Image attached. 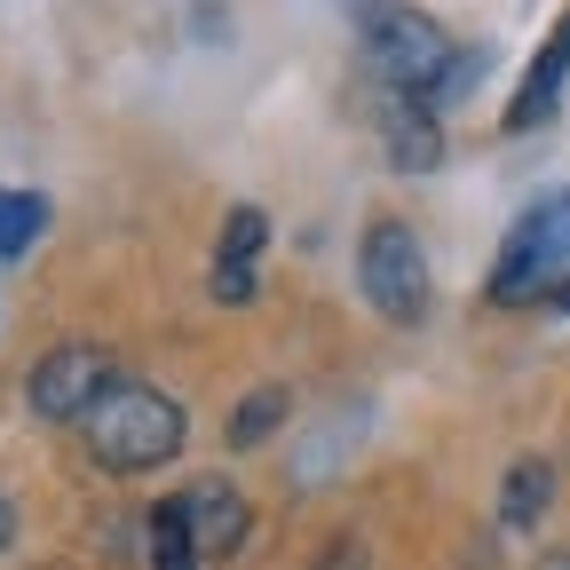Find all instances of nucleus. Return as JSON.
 <instances>
[{
	"label": "nucleus",
	"mask_w": 570,
	"mask_h": 570,
	"mask_svg": "<svg viewBox=\"0 0 570 570\" xmlns=\"http://www.w3.org/2000/svg\"><path fill=\"white\" fill-rule=\"evenodd\" d=\"M547 302H554V309H562V317H570V277H562V285H554V294H547Z\"/></svg>",
	"instance_id": "nucleus-16"
},
{
	"label": "nucleus",
	"mask_w": 570,
	"mask_h": 570,
	"mask_svg": "<svg viewBox=\"0 0 570 570\" xmlns=\"http://www.w3.org/2000/svg\"><path fill=\"white\" fill-rule=\"evenodd\" d=\"M40 223H48V198L40 190H0V254H32Z\"/></svg>",
	"instance_id": "nucleus-11"
},
{
	"label": "nucleus",
	"mask_w": 570,
	"mask_h": 570,
	"mask_svg": "<svg viewBox=\"0 0 570 570\" xmlns=\"http://www.w3.org/2000/svg\"><path fill=\"white\" fill-rule=\"evenodd\" d=\"M539 570H570V554H547V562H539Z\"/></svg>",
	"instance_id": "nucleus-17"
},
{
	"label": "nucleus",
	"mask_w": 570,
	"mask_h": 570,
	"mask_svg": "<svg viewBox=\"0 0 570 570\" xmlns=\"http://www.w3.org/2000/svg\"><path fill=\"white\" fill-rule=\"evenodd\" d=\"M254 294V262H214V302H246Z\"/></svg>",
	"instance_id": "nucleus-14"
},
{
	"label": "nucleus",
	"mask_w": 570,
	"mask_h": 570,
	"mask_svg": "<svg viewBox=\"0 0 570 570\" xmlns=\"http://www.w3.org/2000/svg\"><path fill=\"white\" fill-rule=\"evenodd\" d=\"M262 238H269L262 206H238V214H230V230H223V262H254V254H262Z\"/></svg>",
	"instance_id": "nucleus-13"
},
{
	"label": "nucleus",
	"mask_w": 570,
	"mask_h": 570,
	"mask_svg": "<svg viewBox=\"0 0 570 570\" xmlns=\"http://www.w3.org/2000/svg\"><path fill=\"white\" fill-rule=\"evenodd\" d=\"M547 499H554V468H547V460H515V468H508V491H499V523H508V531H531Z\"/></svg>",
	"instance_id": "nucleus-9"
},
{
	"label": "nucleus",
	"mask_w": 570,
	"mask_h": 570,
	"mask_svg": "<svg viewBox=\"0 0 570 570\" xmlns=\"http://www.w3.org/2000/svg\"><path fill=\"white\" fill-rule=\"evenodd\" d=\"M151 570H198L190 523H183V499H159L151 508Z\"/></svg>",
	"instance_id": "nucleus-10"
},
{
	"label": "nucleus",
	"mask_w": 570,
	"mask_h": 570,
	"mask_svg": "<svg viewBox=\"0 0 570 570\" xmlns=\"http://www.w3.org/2000/svg\"><path fill=\"white\" fill-rule=\"evenodd\" d=\"M562 262H570V190H547V198H531L515 214V230L499 238V254H491V302L523 309V302L554 294Z\"/></svg>",
	"instance_id": "nucleus-3"
},
{
	"label": "nucleus",
	"mask_w": 570,
	"mask_h": 570,
	"mask_svg": "<svg viewBox=\"0 0 570 570\" xmlns=\"http://www.w3.org/2000/svg\"><path fill=\"white\" fill-rule=\"evenodd\" d=\"M381 135H389V159L404 175H428V167L444 159V135H436V119H428L420 96H389L381 104Z\"/></svg>",
	"instance_id": "nucleus-8"
},
{
	"label": "nucleus",
	"mask_w": 570,
	"mask_h": 570,
	"mask_svg": "<svg viewBox=\"0 0 570 570\" xmlns=\"http://www.w3.org/2000/svg\"><path fill=\"white\" fill-rule=\"evenodd\" d=\"M277 420H285V389H254V396L230 412V428H223V436H230L238 452H254L262 436H277Z\"/></svg>",
	"instance_id": "nucleus-12"
},
{
	"label": "nucleus",
	"mask_w": 570,
	"mask_h": 570,
	"mask_svg": "<svg viewBox=\"0 0 570 570\" xmlns=\"http://www.w3.org/2000/svg\"><path fill=\"white\" fill-rule=\"evenodd\" d=\"M111 389H119V381H111V348H96V341L48 348L40 365H32V381H24V396H32L40 420H88Z\"/></svg>",
	"instance_id": "nucleus-5"
},
{
	"label": "nucleus",
	"mask_w": 570,
	"mask_h": 570,
	"mask_svg": "<svg viewBox=\"0 0 570 570\" xmlns=\"http://www.w3.org/2000/svg\"><path fill=\"white\" fill-rule=\"evenodd\" d=\"M183 523H190V547L198 554H238V539H246V499H238V483H223V475H206V483H190L183 491Z\"/></svg>",
	"instance_id": "nucleus-7"
},
{
	"label": "nucleus",
	"mask_w": 570,
	"mask_h": 570,
	"mask_svg": "<svg viewBox=\"0 0 570 570\" xmlns=\"http://www.w3.org/2000/svg\"><path fill=\"white\" fill-rule=\"evenodd\" d=\"M356 285L389 325H420L428 317V254L412 238V223H373L356 246Z\"/></svg>",
	"instance_id": "nucleus-4"
},
{
	"label": "nucleus",
	"mask_w": 570,
	"mask_h": 570,
	"mask_svg": "<svg viewBox=\"0 0 570 570\" xmlns=\"http://www.w3.org/2000/svg\"><path fill=\"white\" fill-rule=\"evenodd\" d=\"M88 452H96V468H119V475H135V468H159V460H175L183 452V404L175 396H159V389H135V381H119L88 420Z\"/></svg>",
	"instance_id": "nucleus-2"
},
{
	"label": "nucleus",
	"mask_w": 570,
	"mask_h": 570,
	"mask_svg": "<svg viewBox=\"0 0 570 570\" xmlns=\"http://www.w3.org/2000/svg\"><path fill=\"white\" fill-rule=\"evenodd\" d=\"M356 32H365V63L381 71L389 96H436L444 71H452V40L444 24L428 9H404V0H365V17H356Z\"/></svg>",
	"instance_id": "nucleus-1"
},
{
	"label": "nucleus",
	"mask_w": 570,
	"mask_h": 570,
	"mask_svg": "<svg viewBox=\"0 0 570 570\" xmlns=\"http://www.w3.org/2000/svg\"><path fill=\"white\" fill-rule=\"evenodd\" d=\"M562 80H570V9L554 17L547 48H539V56H531V71H523V88H515V104H508V135L547 127V119H554V104H562Z\"/></svg>",
	"instance_id": "nucleus-6"
},
{
	"label": "nucleus",
	"mask_w": 570,
	"mask_h": 570,
	"mask_svg": "<svg viewBox=\"0 0 570 570\" xmlns=\"http://www.w3.org/2000/svg\"><path fill=\"white\" fill-rule=\"evenodd\" d=\"M17 539V508H9V499H0V547H9Z\"/></svg>",
	"instance_id": "nucleus-15"
}]
</instances>
